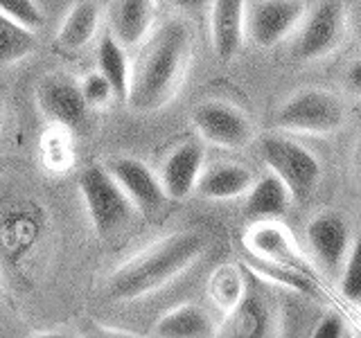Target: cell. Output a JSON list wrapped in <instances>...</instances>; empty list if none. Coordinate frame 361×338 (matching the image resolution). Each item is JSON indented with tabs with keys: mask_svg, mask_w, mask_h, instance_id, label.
<instances>
[{
	"mask_svg": "<svg viewBox=\"0 0 361 338\" xmlns=\"http://www.w3.org/2000/svg\"><path fill=\"white\" fill-rule=\"evenodd\" d=\"M206 246V234L199 230H180L152 244L109 277V298L129 302L152 296L197 264Z\"/></svg>",
	"mask_w": 361,
	"mask_h": 338,
	"instance_id": "7a4b0ae2",
	"label": "cell"
},
{
	"mask_svg": "<svg viewBox=\"0 0 361 338\" xmlns=\"http://www.w3.org/2000/svg\"><path fill=\"white\" fill-rule=\"evenodd\" d=\"M341 293L353 302H361V232L355 237L341 273Z\"/></svg>",
	"mask_w": 361,
	"mask_h": 338,
	"instance_id": "d4e9b609",
	"label": "cell"
},
{
	"mask_svg": "<svg viewBox=\"0 0 361 338\" xmlns=\"http://www.w3.org/2000/svg\"><path fill=\"white\" fill-rule=\"evenodd\" d=\"M210 291H212V298L217 300L219 307L228 309V311L235 309L237 304H240V300L244 298L242 296V280L233 268L217 270V275L212 277Z\"/></svg>",
	"mask_w": 361,
	"mask_h": 338,
	"instance_id": "cb8c5ba5",
	"label": "cell"
},
{
	"mask_svg": "<svg viewBox=\"0 0 361 338\" xmlns=\"http://www.w3.org/2000/svg\"><path fill=\"white\" fill-rule=\"evenodd\" d=\"M307 244L314 253L316 264L325 273H338L343 270V264L353 248V230L343 214L338 212H321L307 223Z\"/></svg>",
	"mask_w": 361,
	"mask_h": 338,
	"instance_id": "30bf717a",
	"label": "cell"
},
{
	"mask_svg": "<svg viewBox=\"0 0 361 338\" xmlns=\"http://www.w3.org/2000/svg\"><path fill=\"white\" fill-rule=\"evenodd\" d=\"M274 330V315L271 309L259 298H242L235 309L228 311L221 332L224 336L235 338H264Z\"/></svg>",
	"mask_w": 361,
	"mask_h": 338,
	"instance_id": "ac0fdd59",
	"label": "cell"
},
{
	"mask_svg": "<svg viewBox=\"0 0 361 338\" xmlns=\"http://www.w3.org/2000/svg\"><path fill=\"white\" fill-rule=\"evenodd\" d=\"M345 90L353 97H359L361 99V54L357 56V59L348 65V70H345Z\"/></svg>",
	"mask_w": 361,
	"mask_h": 338,
	"instance_id": "f1b7e54d",
	"label": "cell"
},
{
	"mask_svg": "<svg viewBox=\"0 0 361 338\" xmlns=\"http://www.w3.org/2000/svg\"><path fill=\"white\" fill-rule=\"evenodd\" d=\"M176 7H183V9H199L203 5H208V0H167Z\"/></svg>",
	"mask_w": 361,
	"mask_h": 338,
	"instance_id": "4dcf8cb0",
	"label": "cell"
},
{
	"mask_svg": "<svg viewBox=\"0 0 361 338\" xmlns=\"http://www.w3.org/2000/svg\"><path fill=\"white\" fill-rule=\"evenodd\" d=\"M0 111H3V101H0Z\"/></svg>",
	"mask_w": 361,
	"mask_h": 338,
	"instance_id": "d6a6232c",
	"label": "cell"
},
{
	"mask_svg": "<svg viewBox=\"0 0 361 338\" xmlns=\"http://www.w3.org/2000/svg\"><path fill=\"white\" fill-rule=\"evenodd\" d=\"M192 124L203 140L219 149H244L253 140V124L242 108L228 101L208 99L192 111Z\"/></svg>",
	"mask_w": 361,
	"mask_h": 338,
	"instance_id": "52a82bcc",
	"label": "cell"
},
{
	"mask_svg": "<svg viewBox=\"0 0 361 338\" xmlns=\"http://www.w3.org/2000/svg\"><path fill=\"white\" fill-rule=\"evenodd\" d=\"M246 0H212L210 41L217 59L231 61L246 37Z\"/></svg>",
	"mask_w": 361,
	"mask_h": 338,
	"instance_id": "5bb4252c",
	"label": "cell"
},
{
	"mask_svg": "<svg viewBox=\"0 0 361 338\" xmlns=\"http://www.w3.org/2000/svg\"><path fill=\"white\" fill-rule=\"evenodd\" d=\"M305 14V0H259L246 14V37L257 48H274L300 25Z\"/></svg>",
	"mask_w": 361,
	"mask_h": 338,
	"instance_id": "9c48e42d",
	"label": "cell"
},
{
	"mask_svg": "<svg viewBox=\"0 0 361 338\" xmlns=\"http://www.w3.org/2000/svg\"><path fill=\"white\" fill-rule=\"evenodd\" d=\"M0 11L34 32L41 30L45 23V16L37 5V0H0Z\"/></svg>",
	"mask_w": 361,
	"mask_h": 338,
	"instance_id": "484cf974",
	"label": "cell"
},
{
	"mask_svg": "<svg viewBox=\"0 0 361 338\" xmlns=\"http://www.w3.org/2000/svg\"><path fill=\"white\" fill-rule=\"evenodd\" d=\"M82 93L88 101L90 108H99V106H106L109 101L116 97L113 93V86L109 84V79L102 75L99 70L97 73H90L84 77L82 82Z\"/></svg>",
	"mask_w": 361,
	"mask_h": 338,
	"instance_id": "4316f807",
	"label": "cell"
},
{
	"mask_svg": "<svg viewBox=\"0 0 361 338\" xmlns=\"http://www.w3.org/2000/svg\"><path fill=\"white\" fill-rule=\"evenodd\" d=\"M97 25H99L97 5L90 3V0H82V3H77L68 11V16L61 23V30L56 34V41L66 50H79L95 37Z\"/></svg>",
	"mask_w": 361,
	"mask_h": 338,
	"instance_id": "44dd1931",
	"label": "cell"
},
{
	"mask_svg": "<svg viewBox=\"0 0 361 338\" xmlns=\"http://www.w3.org/2000/svg\"><path fill=\"white\" fill-rule=\"evenodd\" d=\"M259 156L269 172L280 176L289 187L293 201L310 199L321 183L319 158L296 140L285 135H267L259 140Z\"/></svg>",
	"mask_w": 361,
	"mask_h": 338,
	"instance_id": "5b68a950",
	"label": "cell"
},
{
	"mask_svg": "<svg viewBox=\"0 0 361 338\" xmlns=\"http://www.w3.org/2000/svg\"><path fill=\"white\" fill-rule=\"evenodd\" d=\"M34 45H37L34 30L20 25L18 20L0 11V65H11L25 59Z\"/></svg>",
	"mask_w": 361,
	"mask_h": 338,
	"instance_id": "7402d4cb",
	"label": "cell"
},
{
	"mask_svg": "<svg viewBox=\"0 0 361 338\" xmlns=\"http://www.w3.org/2000/svg\"><path fill=\"white\" fill-rule=\"evenodd\" d=\"M345 118V104L334 93L323 88H305L282 101L274 124L287 133L327 135L341 129Z\"/></svg>",
	"mask_w": 361,
	"mask_h": 338,
	"instance_id": "3957f363",
	"label": "cell"
},
{
	"mask_svg": "<svg viewBox=\"0 0 361 338\" xmlns=\"http://www.w3.org/2000/svg\"><path fill=\"white\" fill-rule=\"evenodd\" d=\"M97 68H99V73L109 79L116 97L127 101L129 84H131V65L127 59V52H124V45L113 37V34H104V37L99 39Z\"/></svg>",
	"mask_w": 361,
	"mask_h": 338,
	"instance_id": "ffe728a7",
	"label": "cell"
},
{
	"mask_svg": "<svg viewBox=\"0 0 361 338\" xmlns=\"http://www.w3.org/2000/svg\"><path fill=\"white\" fill-rule=\"evenodd\" d=\"M345 30L348 14L343 0H319L300 23L293 52L300 61H319L341 45Z\"/></svg>",
	"mask_w": 361,
	"mask_h": 338,
	"instance_id": "8992f818",
	"label": "cell"
},
{
	"mask_svg": "<svg viewBox=\"0 0 361 338\" xmlns=\"http://www.w3.org/2000/svg\"><path fill=\"white\" fill-rule=\"evenodd\" d=\"M106 167L138 210L152 214L165 206L167 192L161 183V176H156L138 158L120 156L109 161Z\"/></svg>",
	"mask_w": 361,
	"mask_h": 338,
	"instance_id": "8fae6325",
	"label": "cell"
},
{
	"mask_svg": "<svg viewBox=\"0 0 361 338\" xmlns=\"http://www.w3.org/2000/svg\"><path fill=\"white\" fill-rule=\"evenodd\" d=\"M244 246L255 259H264V262H274L282 266H293L310 273V262L302 257L293 237L289 234L285 225L278 223V219L251 223V228L244 234Z\"/></svg>",
	"mask_w": 361,
	"mask_h": 338,
	"instance_id": "7c38bea8",
	"label": "cell"
},
{
	"mask_svg": "<svg viewBox=\"0 0 361 338\" xmlns=\"http://www.w3.org/2000/svg\"><path fill=\"white\" fill-rule=\"evenodd\" d=\"M348 20H350V27L355 30L357 39L361 41V3H357V5L353 7V11H350V16H348Z\"/></svg>",
	"mask_w": 361,
	"mask_h": 338,
	"instance_id": "f546056e",
	"label": "cell"
},
{
	"mask_svg": "<svg viewBox=\"0 0 361 338\" xmlns=\"http://www.w3.org/2000/svg\"><path fill=\"white\" fill-rule=\"evenodd\" d=\"M192 59V30L169 18L152 32L131 65L127 104L135 113H156L174 99Z\"/></svg>",
	"mask_w": 361,
	"mask_h": 338,
	"instance_id": "6da1fadb",
	"label": "cell"
},
{
	"mask_svg": "<svg viewBox=\"0 0 361 338\" xmlns=\"http://www.w3.org/2000/svg\"><path fill=\"white\" fill-rule=\"evenodd\" d=\"M154 330L165 338H208L214 334V323L197 304H180L165 313Z\"/></svg>",
	"mask_w": 361,
	"mask_h": 338,
	"instance_id": "d6986e66",
	"label": "cell"
},
{
	"mask_svg": "<svg viewBox=\"0 0 361 338\" xmlns=\"http://www.w3.org/2000/svg\"><path fill=\"white\" fill-rule=\"evenodd\" d=\"M251 268L259 277H264L274 284H280L285 289L298 291V293H314V280L310 273L305 270H298L293 266H282V264H274V262H264V259H257L255 264H251Z\"/></svg>",
	"mask_w": 361,
	"mask_h": 338,
	"instance_id": "603a6c76",
	"label": "cell"
},
{
	"mask_svg": "<svg viewBox=\"0 0 361 338\" xmlns=\"http://www.w3.org/2000/svg\"><path fill=\"white\" fill-rule=\"evenodd\" d=\"M345 320L338 313H325L319 320V325L314 327V338H341L348 332Z\"/></svg>",
	"mask_w": 361,
	"mask_h": 338,
	"instance_id": "83f0119b",
	"label": "cell"
},
{
	"mask_svg": "<svg viewBox=\"0 0 361 338\" xmlns=\"http://www.w3.org/2000/svg\"><path fill=\"white\" fill-rule=\"evenodd\" d=\"M37 104L52 124L66 131H84L88 127V101L82 84L73 77L54 73L45 75L37 86Z\"/></svg>",
	"mask_w": 361,
	"mask_h": 338,
	"instance_id": "ba28073f",
	"label": "cell"
},
{
	"mask_svg": "<svg viewBox=\"0 0 361 338\" xmlns=\"http://www.w3.org/2000/svg\"><path fill=\"white\" fill-rule=\"evenodd\" d=\"M253 183L255 176L248 167L240 163H214L201 172L197 192L208 201H228L244 196Z\"/></svg>",
	"mask_w": 361,
	"mask_h": 338,
	"instance_id": "e0dca14e",
	"label": "cell"
},
{
	"mask_svg": "<svg viewBox=\"0 0 361 338\" xmlns=\"http://www.w3.org/2000/svg\"><path fill=\"white\" fill-rule=\"evenodd\" d=\"M203 144L197 140L180 142L176 149L165 158L161 169V183L167 192V199L183 201L197 189V183L203 172Z\"/></svg>",
	"mask_w": 361,
	"mask_h": 338,
	"instance_id": "4fadbf2b",
	"label": "cell"
},
{
	"mask_svg": "<svg viewBox=\"0 0 361 338\" xmlns=\"http://www.w3.org/2000/svg\"><path fill=\"white\" fill-rule=\"evenodd\" d=\"M291 201H293V194L289 192V187L282 183V178L276 176L274 172H269L264 176H259L251 185V189L246 192L244 217L251 223L276 221L289 212Z\"/></svg>",
	"mask_w": 361,
	"mask_h": 338,
	"instance_id": "2e32d148",
	"label": "cell"
},
{
	"mask_svg": "<svg viewBox=\"0 0 361 338\" xmlns=\"http://www.w3.org/2000/svg\"><path fill=\"white\" fill-rule=\"evenodd\" d=\"M79 192L86 203L88 219L99 237H113L131 221L133 203L109 167L88 165L79 174Z\"/></svg>",
	"mask_w": 361,
	"mask_h": 338,
	"instance_id": "277c9868",
	"label": "cell"
},
{
	"mask_svg": "<svg viewBox=\"0 0 361 338\" xmlns=\"http://www.w3.org/2000/svg\"><path fill=\"white\" fill-rule=\"evenodd\" d=\"M357 167H359V172H361V142L357 146Z\"/></svg>",
	"mask_w": 361,
	"mask_h": 338,
	"instance_id": "1f68e13d",
	"label": "cell"
},
{
	"mask_svg": "<svg viewBox=\"0 0 361 338\" xmlns=\"http://www.w3.org/2000/svg\"><path fill=\"white\" fill-rule=\"evenodd\" d=\"M156 14V0H111V34L124 48H133L147 39Z\"/></svg>",
	"mask_w": 361,
	"mask_h": 338,
	"instance_id": "9a60e30c",
	"label": "cell"
}]
</instances>
